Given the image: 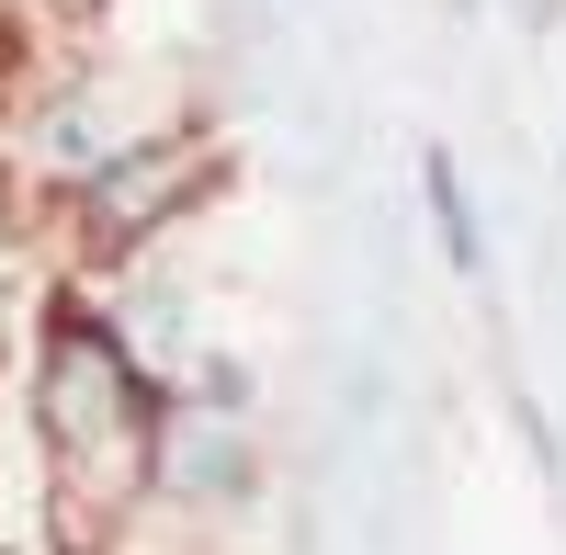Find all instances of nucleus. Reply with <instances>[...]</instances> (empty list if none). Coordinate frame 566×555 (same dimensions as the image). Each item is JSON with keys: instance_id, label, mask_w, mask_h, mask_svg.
<instances>
[{"instance_id": "obj_1", "label": "nucleus", "mask_w": 566, "mask_h": 555, "mask_svg": "<svg viewBox=\"0 0 566 555\" xmlns=\"http://www.w3.org/2000/svg\"><path fill=\"white\" fill-rule=\"evenodd\" d=\"M23 431L57 488V544L103 555L125 522L159 499V442H170V375L125 341V317L91 284H45L23 329Z\"/></svg>"}, {"instance_id": "obj_2", "label": "nucleus", "mask_w": 566, "mask_h": 555, "mask_svg": "<svg viewBox=\"0 0 566 555\" xmlns=\"http://www.w3.org/2000/svg\"><path fill=\"white\" fill-rule=\"evenodd\" d=\"M216 181H227V136L216 125H193V114L148 125L125 159L91 170L69 205H45V216H57V261H69L57 284H114V272L159 261L181 227L216 205Z\"/></svg>"}, {"instance_id": "obj_3", "label": "nucleus", "mask_w": 566, "mask_h": 555, "mask_svg": "<svg viewBox=\"0 0 566 555\" xmlns=\"http://www.w3.org/2000/svg\"><path fill=\"white\" fill-rule=\"evenodd\" d=\"M148 125H170V114H148L136 91L114 80V69H45L12 114H0V159H12V181L34 205H69L103 159H125Z\"/></svg>"}, {"instance_id": "obj_4", "label": "nucleus", "mask_w": 566, "mask_h": 555, "mask_svg": "<svg viewBox=\"0 0 566 555\" xmlns=\"http://www.w3.org/2000/svg\"><path fill=\"white\" fill-rule=\"evenodd\" d=\"M272 499V442L261 420H205V408L170 397V442H159V499L148 511L181 533H239Z\"/></svg>"}, {"instance_id": "obj_5", "label": "nucleus", "mask_w": 566, "mask_h": 555, "mask_svg": "<svg viewBox=\"0 0 566 555\" xmlns=\"http://www.w3.org/2000/svg\"><path fill=\"white\" fill-rule=\"evenodd\" d=\"M419 216H431V250L453 284H488L499 250H488V216H476V181H464V159L442 148V136H419Z\"/></svg>"}, {"instance_id": "obj_6", "label": "nucleus", "mask_w": 566, "mask_h": 555, "mask_svg": "<svg viewBox=\"0 0 566 555\" xmlns=\"http://www.w3.org/2000/svg\"><path fill=\"white\" fill-rule=\"evenodd\" d=\"M170 397L205 408V420H261V363H250L239 341H205V352L170 375Z\"/></svg>"}, {"instance_id": "obj_7", "label": "nucleus", "mask_w": 566, "mask_h": 555, "mask_svg": "<svg viewBox=\"0 0 566 555\" xmlns=\"http://www.w3.org/2000/svg\"><path fill=\"white\" fill-rule=\"evenodd\" d=\"M453 12H488V0H453Z\"/></svg>"}]
</instances>
